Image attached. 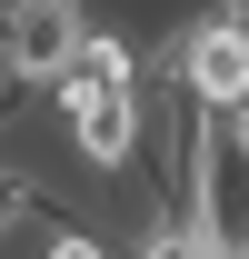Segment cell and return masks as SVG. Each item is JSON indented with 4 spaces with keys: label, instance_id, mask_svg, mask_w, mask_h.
Segmentation results:
<instances>
[{
    "label": "cell",
    "instance_id": "cell-3",
    "mask_svg": "<svg viewBox=\"0 0 249 259\" xmlns=\"http://www.w3.org/2000/svg\"><path fill=\"white\" fill-rule=\"evenodd\" d=\"M170 80L189 90V110H249V30H229L219 10H199V20L180 30Z\"/></svg>",
    "mask_w": 249,
    "mask_h": 259
},
{
    "label": "cell",
    "instance_id": "cell-4",
    "mask_svg": "<svg viewBox=\"0 0 249 259\" xmlns=\"http://www.w3.org/2000/svg\"><path fill=\"white\" fill-rule=\"evenodd\" d=\"M130 259H210V239H199L189 220H150L140 239H130Z\"/></svg>",
    "mask_w": 249,
    "mask_h": 259
},
{
    "label": "cell",
    "instance_id": "cell-2",
    "mask_svg": "<svg viewBox=\"0 0 249 259\" xmlns=\"http://www.w3.org/2000/svg\"><path fill=\"white\" fill-rule=\"evenodd\" d=\"M90 40V0H20L0 20V90H50Z\"/></svg>",
    "mask_w": 249,
    "mask_h": 259
},
{
    "label": "cell",
    "instance_id": "cell-1",
    "mask_svg": "<svg viewBox=\"0 0 249 259\" xmlns=\"http://www.w3.org/2000/svg\"><path fill=\"white\" fill-rule=\"evenodd\" d=\"M180 199H189L180 220L210 239V259H249V120L239 110H199Z\"/></svg>",
    "mask_w": 249,
    "mask_h": 259
},
{
    "label": "cell",
    "instance_id": "cell-5",
    "mask_svg": "<svg viewBox=\"0 0 249 259\" xmlns=\"http://www.w3.org/2000/svg\"><path fill=\"white\" fill-rule=\"evenodd\" d=\"M40 259H110V239H100V229H50Z\"/></svg>",
    "mask_w": 249,
    "mask_h": 259
}]
</instances>
